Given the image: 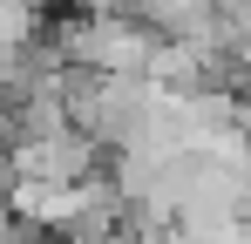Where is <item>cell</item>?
I'll use <instances>...</instances> for the list:
<instances>
[{"mask_svg": "<svg viewBox=\"0 0 251 244\" xmlns=\"http://www.w3.org/2000/svg\"><path fill=\"white\" fill-rule=\"evenodd\" d=\"M238 231H251V176H245V190H238Z\"/></svg>", "mask_w": 251, "mask_h": 244, "instance_id": "5b68a950", "label": "cell"}, {"mask_svg": "<svg viewBox=\"0 0 251 244\" xmlns=\"http://www.w3.org/2000/svg\"><path fill=\"white\" fill-rule=\"evenodd\" d=\"M0 244H27V231L14 224V210H7V197H0Z\"/></svg>", "mask_w": 251, "mask_h": 244, "instance_id": "277c9868", "label": "cell"}, {"mask_svg": "<svg viewBox=\"0 0 251 244\" xmlns=\"http://www.w3.org/2000/svg\"><path fill=\"white\" fill-rule=\"evenodd\" d=\"M75 14H129V0H75ZM136 21V14H129Z\"/></svg>", "mask_w": 251, "mask_h": 244, "instance_id": "3957f363", "label": "cell"}, {"mask_svg": "<svg viewBox=\"0 0 251 244\" xmlns=\"http://www.w3.org/2000/svg\"><path fill=\"white\" fill-rule=\"evenodd\" d=\"M102 163L109 156H102L88 136L61 129V136H41V143H14L7 163H0V176H7V183H88Z\"/></svg>", "mask_w": 251, "mask_h": 244, "instance_id": "7a4b0ae2", "label": "cell"}, {"mask_svg": "<svg viewBox=\"0 0 251 244\" xmlns=\"http://www.w3.org/2000/svg\"><path fill=\"white\" fill-rule=\"evenodd\" d=\"M48 48L61 54V68H82V75H116V81H143L150 75V54L156 34L129 14H68Z\"/></svg>", "mask_w": 251, "mask_h": 244, "instance_id": "6da1fadb", "label": "cell"}]
</instances>
